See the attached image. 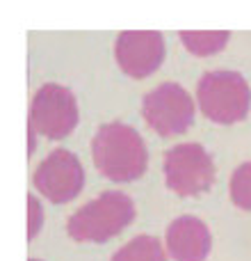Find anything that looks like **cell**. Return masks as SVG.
I'll use <instances>...</instances> for the list:
<instances>
[{"instance_id":"6da1fadb","label":"cell","mask_w":251,"mask_h":261,"mask_svg":"<svg viewBox=\"0 0 251 261\" xmlns=\"http://www.w3.org/2000/svg\"><path fill=\"white\" fill-rule=\"evenodd\" d=\"M96 170L110 181H133L144 174L148 165L146 144L128 124H103L91 142Z\"/></svg>"},{"instance_id":"7a4b0ae2","label":"cell","mask_w":251,"mask_h":261,"mask_svg":"<svg viewBox=\"0 0 251 261\" xmlns=\"http://www.w3.org/2000/svg\"><path fill=\"white\" fill-rule=\"evenodd\" d=\"M135 220V204L125 193L105 190L78 208L67 222L69 236L80 243H105Z\"/></svg>"},{"instance_id":"3957f363","label":"cell","mask_w":251,"mask_h":261,"mask_svg":"<svg viewBox=\"0 0 251 261\" xmlns=\"http://www.w3.org/2000/svg\"><path fill=\"white\" fill-rule=\"evenodd\" d=\"M197 101L210 122L235 124L247 117L251 90L238 71H208L199 81Z\"/></svg>"},{"instance_id":"277c9868","label":"cell","mask_w":251,"mask_h":261,"mask_svg":"<svg viewBox=\"0 0 251 261\" xmlns=\"http://www.w3.org/2000/svg\"><path fill=\"white\" fill-rule=\"evenodd\" d=\"M167 186L183 197H197L206 193L215 181L212 158L201 144L183 142L165 153Z\"/></svg>"},{"instance_id":"5b68a950","label":"cell","mask_w":251,"mask_h":261,"mask_svg":"<svg viewBox=\"0 0 251 261\" xmlns=\"http://www.w3.org/2000/svg\"><path fill=\"white\" fill-rule=\"evenodd\" d=\"M142 115L155 133L180 135L194 122V101L176 83H162L144 96Z\"/></svg>"},{"instance_id":"8992f818","label":"cell","mask_w":251,"mask_h":261,"mask_svg":"<svg viewBox=\"0 0 251 261\" xmlns=\"http://www.w3.org/2000/svg\"><path fill=\"white\" fill-rule=\"evenodd\" d=\"M78 124V103L71 90L48 83L37 90L30 106V128L50 140L67 138Z\"/></svg>"},{"instance_id":"52a82bcc","label":"cell","mask_w":251,"mask_h":261,"mask_svg":"<svg viewBox=\"0 0 251 261\" xmlns=\"http://www.w3.org/2000/svg\"><path fill=\"white\" fill-rule=\"evenodd\" d=\"M82 186H85V170L76 153L67 149L50 151L35 172V188L55 204L71 202L76 195H80Z\"/></svg>"},{"instance_id":"ba28073f","label":"cell","mask_w":251,"mask_h":261,"mask_svg":"<svg viewBox=\"0 0 251 261\" xmlns=\"http://www.w3.org/2000/svg\"><path fill=\"white\" fill-rule=\"evenodd\" d=\"M119 67L133 78H146L165 60V39L155 30H125L114 46Z\"/></svg>"},{"instance_id":"9c48e42d","label":"cell","mask_w":251,"mask_h":261,"mask_svg":"<svg viewBox=\"0 0 251 261\" xmlns=\"http://www.w3.org/2000/svg\"><path fill=\"white\" fill-rule=\"evenodd\" d=\"M210 245L208 225L194 216H180L167 227V252L176 261H206Z\"/></svg>"},{"instance_id":"30bf717a","label":"cell","mask_w":251,"mask_h":261,"mask_svg":"<svg viewBox=\"0 0 251 261\" xmlns=\"http://www.w3.org/2000/svg\"><path fill=\"white\" fill-rule=\"evenodd\" d=\"M165 250L155 236H137L130 243H125L112 261H165Z\"/></svg>"},{"instance_id":"8fae6325","label":"cell","mask_w":251,"mask_h":261,"mask_svg":"<svg viewBox=\"0 0 251 261\" xmlns=\"http://www.w3.org/2000/svg\"><path fill=\"white\" fill-rule=\"evenodd\" d=\"M178 37L190 53L212 55V53L224 48V44L229 41L231 35L226 30H217V32H180Z\"/></svg>"},{"instance_id":"7c38bea8","label":"cell","mask_w":251,"mask_h":261,"mask_svg":"<svg viewBox=\"0 0 251 261\" xmlns=\"http://www.w3.org/2000/svg\"><path fill=\"white\" fill-rule=\"evenodd\" d=\"M231 199L235 206L251 211V163H244L231 176Z\"/></svg>"},{"instance_id":"4fadbf2b","label":"cell","mask_w":251,"mask_h":261,"mask_svg":"<svg viewBox=\"0 0 251 261\" xmlns=\"http://www.w3.org/2000/svg\"><path fill=\"white\" fill-rule=\"evenodd\" d=\"M27 204H30V234H27V236L32 239V236L37 234V229H39V218H41V211H39V204H37V199L32 197V195L27 197Z\"/></svg>"},{"instance_id":"5bb4252c","label":"cell","mask_w":251,"mask_h":261,"mask_svg":"<svg viewBox=\"0 0 251 261\" xmlns=\"http://www.w3.org/2000/svg\"><path fill=\"white\" fill-rule=\"evenodd\" d=\"M30 261H39V259H30Z\"/></svg>"}]
</instances>
